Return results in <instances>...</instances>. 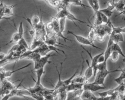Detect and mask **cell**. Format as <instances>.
I'll use <instances>...</instances> for the list:
<instances>
[{
    "label": "cell",
    "mask_w": 125,
    "mask_h": 100,
    "mask_svg": "<svg viewBox=\"0 0 125 100\" xmlns=\"http://www.w3.org/2000/svg\"><path fill=\"white\" fill-rule=\"evenodd\" d=\"M118 71H121L120 69H116L112 71H108V70H103V71H98L97 72V74L95 76V79L94 81V82L96 84H99V85H103L105 87L104 81L105 80V78L106 76L111 73L115 72H118Z\"/></svg>",
    "instance_id": "1"
},
{
    "label": "cell",
    "mask_w": 125,
    "mask_h": 100,
    "mask_svg": "<svg viewBox=\"0 0 125 100\" xmlns=\"http://www.w3.org/2000/svg\"><path fill=\"white\" fill-rule=\"evenodd\" d=\"M67 34H70L72 35L73 36H74V37L75 38L76 40L79 42L80 43L82 44H83V45H88V46H91L92 47H93V48H95L97 49L98 50H102V51H104L103 49L100 48L97 46H96L95 45H94V44L88 38H86L84 37H83L81 35H78L76 34H75L74 33H73V32L70 31V30H68L67 31Z\"/></svg>",
    "instance_id": "2"
},
{
    "label": "cell",
    "mask_w": 125,
    "mask_h": 100,
    "mask_svg": "<svg viewBox=\"0 0 125 100\" xmlns=\"http://www.w3.org/2000/svg\"><path fill=\"white\" fill-rule=\"evenodd\" d=\"M17 4L14 5H6L4 4L3 0H1L0 7V20L2 19L4 17H10L14 15L13 12V8L16 6Z\"/></svg>",
    "instance_id": "3"
},
{
    "label": "cell",
    "mask_w": 125,
    "mask_h": 100,
    "mask_svg": "<svg viewBox=\"0 0 125 100\" xmlns=\"http://www.w3.org/2000/svg\"><path fill=\"white\" fill-rule=\"evenodd\" d=\"M0 81V95L1 96L9 94L12 90L17 87L14 85L13 82L8 80L6 79H4L3 80Z\"/></svg>",
    "instance_id": "4"
},
{
    "label": "cell",
    "mask_w": 125,
    "mask_h": 100,
    "mask_svg": "<svg viewBox=\"0 0 125 100\" xmlns=\"http://www.w3.org/2000/svg\"><path fill=\"white\" fill-rule=\"evenodd\" d=\"M54 56H56L55 54L50 53L44 56H42L39 60L34 62V68L32 71L36 70L41 68H44V66L46 63L51 62V61H49V59Z\"/></svg>",
    "instance_id": "5"
},
{
    "label": "cell",
    "mask_w": 125,
    "mask_h": 100,
    "mask_svg": "<svg viewBox=\"0 0 125 100\" xmlns=\"http://www.w3.org/2000/svg\"><path fill=\"white\" fill-rule=\"evenodd\" d=\"M51 21L53 22V32L54 34L58 36V37H60L62 38L64 41H66V40L68 41H72L73 40H70L68 39L67 38L64 37L62 33H61L60 29V26H59V20H58L56 17H51Z\"/></svg>",
    "instance_id": "6"
},
{
    "label": "cell",
    "mask_w": 125,
    "mask_h": 100,
    "mask_svg": "<svg viewBox=\"0 0 125 100\" xmlns=\"http://www.w3.org/2000/svg\"><path fill=\"white\" fill-rule=\"evenodd\" d=\"M81 47L88 54V55L89 56V57L91 58V65L92 66V67H93V75H94V76H95L96 74H97V72H98V59H99V58L100 57V56H101L102 54H103L104 53V51H103L102 52L99 53L98 55H96L94 57H93L92 56L91 53L88 50H86L84 47H83L82 46H81Z\"/></svg>",
    "instance_id": "7"
},
{
    "label": "cell",
    "mask_w": 125,
    "mask_h": 100,
    "mask_svg": "<svg viewBox=\"0 0 125 100\" xmlns=\"http://www.w3.org/2000/svg\"><path fill=\"white\" fill-rule=\"evenodd\" d=\"M31 65V63H29L27 64H26L22 67H20L19 68H18L16 70H14L13 71H5V69H0V81H2L4 79L11 77L14 73H15L17 71H21L23 69H25V68L29 67Z\"/></svg>",
    "instance_id": "8"
},
{
    "label": "cell",
    "mask_w": 125,
    "mask_h": 100,
    "mask_svg": "<svg viewBox=\"0 0 125 100\" xmlns=\"http://www.w3.org/2000/svg\"><path fill=\"white\" fill-rule=\"evenodd\" d=\"M55 36L56 35L54 34L52 36H48L46 34L44 42L48 45H52L54 46H59V47L65 46V47H68L69 48H70L69 46L67 45H66L64 44H62L61 43L58 42L56 39Z\"/></svg>",
    "instance_id": "9"
},
{
    "label": "cell",
    "mask_w": 125,
    "mask_h": 100,
    "mask_svg": "<svg viewBox=\"0 0 125 100\" xmlns=\"http://www.w3.org/2000/svg\"><path fill=\"white\" fill-rule=\"evenodd\" d=\"M106 87L104 86H102L101 85H99L95 83L94 82H88L83 83V89L84 90L89 91L91 92H96L98 90L104 89Z\"/></svg>",
    "instance_id": "10"
},
{
    "label": "cell",
    "mask_w": 125,
    "mask_h": 100,
    "mask_svg": "<svg viewBox=\"0 0 125 100\" xmlns=\"http://www.w3.org/2000/svg\"><path fill=\"white\" fill-rule=\"evenodd\" d=\"M84 90L83 89L67 92L66 100H80Z\"/></svg>",
    "instance_id": "11"
},
{
    "label": "cell",
    "mask_w": 125,
    "mask_h": 100,
    "mask_svg": "<svg viewBox=\"0 0 125 100\" xmlns=\"http://www.w3.org/2000/svg\"><path fill=\"white\" fill-rule=\"evenodd\" d=\"M66 58H65L64 60L62 62H61V68H60V71L58 69L57 65L55 66V68H56V71H57V73H58V80L56 84L55 85V86H54V89L55 90L58 89L59 88L63 86V80L61 79V74H62V69H63V66H62L63 63L64 61Z\"/></svg>",
    "instance_id": "12"
},
{
    "label": "cell",
    "mask_w": 125,
    "mask_h": 100,
    "mask_svg": "<svg viewBox=\"0 0 125 100\" xmlns=\"http://www.w3.org/2000/svg\"><path fill=\"white\" fill-rule=\"evenodd\" d=\"M81 56L82 58L83 59V62H82V69L81 71V72L80 73L79 75H78V76H76L73 80L72 81V82L73 83H84L85 82V79L84 77V75L82 74V72H83V63H84V59L83 57L82 56V54H81Z\"/></svg>",
    "instance_id": "13"
},
{
    "label": "cell",
    "mask_w": 125,
    "mask_h": 100,
    "mask_svg": "<svg viewBox=\"0 0 125 100\" xmlns=\"http://www.w3.org/2000/svg\"><path fill=\"white\" fill-rule=\"evenodd\" d=\"M86 62L87 64L88 67L86 69L83 75H84L85 79V83H88V82H89V81H88L89 79H90L93 74V67H92V66L91 65V64L90 65L89 62L87 59L86 60Z\"/></svg>",
    "instance_id": "14"
},
{
    "label": "cell",
    "mask_w": 125,
    "mask_h": 100,
    "mask_svg": "<svg viewBox=\"0 0 125 100\" xmlns=\"http://www.w3.org/2000/svg\"><path fill=\"white\" fill-rule=\"evenodd\" d=\"M83 83H78L71 82L68 85L65 86V89L67 92L74 91L77 90H79L83 89Z\"/></svg>",
    "instance_id": "15"
},
{
    "label": "cell",
    "mask_w": 125,
    "mask_h": 100,
    "mask_svg": "<svg viewBox=\"0 0 125 100\" xmlns=\"http://www.w3.org/2000/svg\"><path fill=\"white\" fill-rule=\"evenodd\" d=\"M98 97L94 95L91 92L84 90L82 93L81 99H86L87 100H96Z\"/></svg>",
    "instance_id": "16"
},
{
    "label": "cell",
    "mask_w": 125,
    "mask_h": 100,
    "mask_svg": "<svg viewBox=\"0 0 125 100\" xmlns=\"http://www.w3.org/2000/svg\"><path fill=\"white\" fill-rule=\"evenodd\" d=\"M109 37L112 39L114 43H118L120 42H124L123 36L121 33L115 34H111Z\"/></svg>",
    "instance_id": "17"
},
{
    "label": "cell",
    "mask_w": 125,
    "mask_h": 100,
    "mask_svg": "<svg viewBox=\"0 0 125 100\" xmlns=\"http://www.w3.org/2000/svg\"><path fill=\"white\" fill-rule=\"evenodd\" d=\"M66 19H68V20H71L72 22H73V23L75 24V25L77 27H79V28H80L79 27V26H78V25L76 24V23L75 22V21H79V22H81V23H82L86 24L87 25L89 24H88L87 22H86V21H83V20H79V19L77 18L73 14H72V13H70V12H69L68 15H67V16H66Z\"/></svg>",
    "instance_id": "18"
},
{
    "label": "cell",
    "mask_w": 125,
    "mask_h": 100,
    "mask_svg": "<svg viewBox=\"0 0 125 100\" xmlns=\"http://www.w3.org/2000/svg\"><path fill=\"white\" fill-rule=\"evenodd\" d=\"M89 23H90V25H87L90 28V30L88 33V38L93 43V41L96 38V34L94 29V25H92L90 22H89Z\"/></svg>",
    "instance_id": "19"
},
{
    "label": "cell",
    "mask_w": 125,
    "mask_h": 100,
    "mask_svg": "<svg viewBox=\"0 0 125 100\" xmlns=\"http://www.w3.org/2000/svg\"><path fill=\"white\" fill-rule=\"evenodd\" d=\"M90 7L93 10L94 12H96L100 10V6L98 0H87Z\"/></svg>",
    "instance_id": "20"
},
{
    "label": "cell",
    "mask_w": 125,
    "mask_h": 100,
    "mask_svg": "<svg viewBox=\"0 0 125 100\" xmlns=\"http://www.w3.org/2000/svg\"><path fill=\"white\" fill-rule=\"evenodd\" d=\"M69 12V11H68V10L67 9V8L66 7H63V8H62V9L61 10H60L58 12V13L57 14V15L56 16V18L58 20H59L61 18L66 17Z\"/></svg>",
    "instance_id": "21"
},
{
    "label": "cell",
    "mask_w": 125,
    "mask_h": 100,
    "mask_svg": "<svg viewBox=\"0 0 125 100\" xmlns=\"http://www.w3.org/2000/svg\"><path fill=\"white\" fill-rule=\"evenodd\" d=\"M121 74L119 77L117 78H114L113 80L117 83L118 85L124 83V80L125 79V68L121 69Z\"/></svg>",
    "instance_id": "22"
},
{
    "label": "cell",
    "mask_w": 125,
    "mask_h": 100,
    "mask_svg": "<svg viewBox=\"0 0 125 100\" xmlns=\"http://www.w3.org/2000/svg\"><path fill=\"white\" fill-rule=\"evenodd\" d=\"M94 14H95V22H94L95 25L97 26V25H100L102 24L103 21L101 19L100 11L99 10L96 12H95Z\"/></svg>",
    "instance_id": "23"
},
{
    "label": "cell",
    "mask_w": 125,
    "mask_h": 100,
    "mask_svg": "<svg viewBox=\"0 0 125 100\" xmlns=\"http://www.w3.org/2000/svg\"><path fill=\"white\" fill-rule=\"evenodd\" d=\"M125 6V0H119L118 2H116L115 9L117 11L121 12Z\"/></svg>",
    "instance_id": "24"
},
{
    "label": "cell",
    "mask_w": 125,
    "mask_h": 100,
    "mask_svg": "<svg viewBox=\"0 0 125 100\" xmlns=\"http://www.w3.org/2000/svg\"><path fill=\"white\" fill-rule=\"evenodd\" d=\"M22 38L21 37V36H20V35L19 34V33L18 32L15 33L13 34V35L12 36V38L11 39L9 40V41H8V42H7L5 45H7L10 43H12L13 42H18Z\"/></svg>",
    "instance_id": "25"
},
{
    "label": "cell",
    "mask_w": 125,
    "mask_h": 100,
    "mask_svg": "<svg viewBox=\"0 0 125 100\" xmlns=\"http://www.w3.org/2000/svg\"><path fill=\"white\" fill-rule=\"evenodd\" d=\"M115 91L114 90V89H110L107 91H105L102 92H98V94L99 95L100 97L104 98L107 96H110L112 95L115 93Z\"/></svg>",
    "instance_id": "26"
},
{
    "label": "cell",
    "mask_w": 125,
    "mask_h": 100,
    "mask_svg": "<svg viewBox=\"0 0 125 100\" xmlns=\"http://www.w3.org/2000/svg\"><path fill=\"white\" fill-rule=\"evenodd\" d=\"M112 51H116L120 54V55L122 56L123 58L125 57V55L124 54L118 43H113L112 46Z\"/></svg>",
    "instance_id": "27"
},
{
    "label": "cell",
    "mask_w": 125,
    "mask_h": 100,
    "mask_svg": "<svg viewBox=\"0 0 125 100\" xmlns=\"http://www.w3.org/2000/svg\"><path fill=\"white\" fill-rule=\"evenodd\" d=\"M66 19V17H64V18H61L59 20L60 29L61 33H62V32H64V31L65 30Z\"/></svg>",
    "instance_id": "28"
},
{
    "label": "cell",
    "mask_w": 125,
    "mask_h": 100,
    "mask_svg": "<svg viewBox=\"0 0 125 100\" xmlns=\"http://www.w3.org/2000/svg\"><path fill=\"white\" fill-rule=\"evenodd\" d=\"M78 70H77L75 71V72L70 78H69L68 79H67L65 80H63V86H66L68 85L69 84H70L72 82V80L76 77V75L77 73H78Z\"/></svg>",
    "instance_id": "29"
},
{
    "label": "cell",
    "mask_w": 125,
    "mask_h": 100,
    "mask_svg": "<svg viewBox=\"0 0 125 100\" xmlns=\"http://www.w3.org/2000/svg\"><path fill=\"white\" fill-rule=\"evenodd\" d=\"M119 55H120V54L117 52L115 51H112L111 53L109 58L110 59V60L112 61L115 62L118 60L119 59Z\"/></svg>",
    "instance_id": "30"
},
{
    "label": "cell",
    "mask_w": 125,
    "mask_h": 100,
    "mask_svg": "<svg viewBox=\"0 0 125 100\" xmlns=\"http://www.w3.org/2000/svg\"><path fill=\"white\" fill-rule=\"evenodd\" d=\"M99 11H101L103 14H104V15H105L108 18H110L113 14V11L107 8H104V9H100Z\"/></svg>",
    "instance_id": "31"
},
{
    "label": "cell",
    "mask_w": 125,
    "mask_h": 100,
    "mask_svg": "<svg viewBox=\"0 0 125 100\" xmlns=\"http://www.w3.org/2000/svg\"><path fill=\"white\" fill-rule=\"evenodd\" d=\"M18 44H19L20 46H22L26 48L27 50H29V47L28 46L25 39H24L23 37L21 39V40L18 42Z\"/></svg>",
    "instance_id": "32"
},
{
    "label": "cell",
    "mask_w": 125,
    "mask_h": 100,
    "mask_svg": "<svg viewBox=\"0 0 125 100\" xmlns=\"http://www.w3.org/2000/svg\"><path fill=\"white\" fill-rule=\"evenodd\" d=\"M67 92L66 90H64L61 92L58 95V100H66Z\"/></svg>",
    "instance_id": "33"
},
{
    "label": "cell",
    "mask_w": 125,
    "mask_h": 100,
    "mask_svg": "<svg viewBox=\"0 0 125 100\" xmlns=\"http://www.w3.org/2000/svg\"><path fill=\"white\" fill-rule=\"evenodd\" d=\"M115 4L116 2H115V0H111L110 1H108L106 2V8L112 11L114 8H115Z\"/></svg>",
    "instance_id": "34"
},
{
    "label": "cell",
    "mask_w": 125,
    "mask_h": 100,
    "mask_svg": "<svg viewBox=\"0 0 125 100\" xmlns=\"http://www.w3.org/2000/svg\"><path fill=\"white\" fill-rule=\"evenodd\" d=\"M20 35V36H21V38L23 37V24H22V22L21 21L19 25V27L18 30V32H17Z\"/></svg>",
    "instance_id": "35"
},
{
    "label": "cell",
    "mask_w": 125,
    "mask_h": 100,
    "mask_svg": "<svg viewBox=\"0 0 125 100\" xmlns=\"http://www.w3.org/2000/svg\"><path fill=\"white\" fill-rule=\"evenodd\" d=\"M104 53L103 54H102L101 56H100V57L99 58L98 60V64H100V63H103L104 61L105 58H104Z\"/></svg>",
    "instance_id": "36"
},
{
    "label": "cell",
    "mask_w": 125,
    "mask_h": 100,
    "mask_svg": "<svg viewBox=\"0 0 125 100\" xmlns=\"http://www.w3.org/2000/svg\"><path fill=\"white\" fill-rule=\"evenodd\" d=\"M10 98H11V96L9 94H6V95H4L3 96H2V97L0 100H8L10 99Z\"/></svg>",
    "instance_id": "37"
},
{
    "label": "cell",
    "mask_w": 125,
    "mask_h": 100,
    "mask_svg": "<svg viewBox=\"0 0 125 100\" xmlns=\"http://www.w3.org/2000/svg\"><path fill=\"white\" fill-rule=\"evenodd\" d=\"M122 15L124 16V20H125V6L123 10L121 12H120V13H119L118 15H117L116 16V17H117V16H119V15Z\"/></svg>",
    "instance_id": "38"
},
{
    "label": "cell",
    "mask_w": 125,
    "mask_h": 100,
    "mask_svg": "<svg viewBox=\"0 0 125 100\" xmlns=\"http://www.w3.org/2000/svg\"><path fill=\"white\" fill-rule=\"evenodd\" d=\"M5 57H6V55L4 54V53H3L2 52H1L0 53V60H3L5 58Z\"/></svg>",
    "instance_id": "39"
},
{
    "label": "cell",
    "mask_w": 125,
    "mask_h": 100,
    "mask_svg": "<svg viewBox=\"0 0 125 100\" xmlns=\"http://www.w3.org/2000/svg\"><path fill=\"white\" fill-rule=\"evenodd\" d=\"M123 33H125V27H123Z\"/></svg>",
    "instance_id": "40"
},
{
    "label": "cell",
    "mask_w": 125,
    "mask_h": 100,
    "mask_svg": "<svg viewBox=\"0 0 125 100\" xmlns=\"http://www.w3.org/2000/svg\"><path fill=\"white\" fill-rule=\"evenodd\" d=\"M122 61L124 63H125V58H123V60H122Z\"/></svg>",
    "instance_id": "41"
},
{
    "label": "cell",
    "mask_w": 125,
    "mask_h": 100,
    "mask_svg": "<svg viewBox=\"0 0 125 100\" xmlns=\"http://www.w3.org/2000/svg\"><path fill=\"white\" fill-rule=\"evenodd\" d=\"M46 100V99H45V100Z\"/></svg>",
    "instance_id": "42"
}]
</instances>
